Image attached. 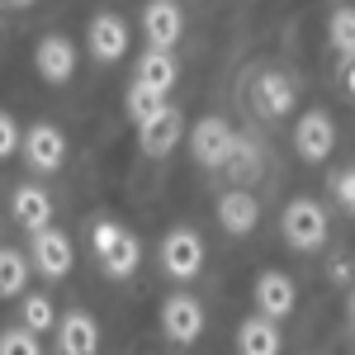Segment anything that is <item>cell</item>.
<instances>
[{
  "label": "cell",
  "mask_w": 355,
  "mask_h": 355,
  "mask_svg": "<svg viewBox=\"0 0 355 355\" xmlns=\"http://www.w3.org/2000/svg\"><path fill=\"white\" fill-rule=\"evenodd\" d=\"M331 279L346 284V279H351V261H336V266H331Z\"/></svg>",
  "instance_id": "28"
},
{
  "label": "cell",
  "mask_w": 355,
  "mask_h": 355,
  "mask_svg": "<svg viewBox=\"0 0 355 355\" xmlns=\"http://www.w3.org/2000/svg\"><path fill=\"white\" fill-rule=\"evenodd\" d=\"M331 147H336V123H331V114L308 110L299 123H294V152H299L303 162H322Z\"/></svg>",
  "instance_id": "10"
},
{
  "label": "cell",
  "mask_w": 355,
  "mask_h": 355,
  "mask_svg": "<svg viewBox=\"0 0 355 355\" xmlns=\"http://www.w3.org/2000/svg\"><path fill=\"white\" fill-rule=\"evenodd\" d=\"M33 67H38V76L48 85L71 81V71H76V43L67 33H43L38 48H33Z\"/></svg>",
  "instance_id": "6"
},
{
  "label": "cell",
  "mask_w": 355,
  "mask_h": 355,
  "mask_svg": "<svg viewBox=\"0 0 355 355\" xmlns=\"http://www.w3.org/2000/svg\"><path fill=\"white\" fill-rule=\"evenodd\" d=\"M24 162L33 166V171H43V175H53L57 166L67 162V137H62V128L33 123V128L24 133Z\"/></svg>",
  "instance_id": "12"
},
{
  "label": "cell",
  "mask_w": 355,
  "mask_h": 355,
  "mask_svg": "<svg viewBox=\"0 0 355 355\" xmlns=\"http://www.w3.org/2000/svg\"><path fill=\"white\" fill-rule=\"evenodd\" d=\"M341 76H346V90L355 95V62H346V67H341Z\"/></svg>",
  "instance_id": "29"
},
{
  "label": "cell",
  "mask_w": 355,
  "mask_h": 355,
  "mask_svg": "<svg viewBox=\"0 0 355 355\" xmlns=\"http://www.w3.org/2000/svg\"><path fill=\"white\" fill-rule=\"evenodd\" d=\"M180 33H185V15H180L175 0H147V5H142V38H147L152 48L171 53V48L180 43Z\"/></svg>",
  "instance_id": "5"
},
{
  "label": "cell",
  "mask_w": 355,
  "mask_h": 355,
  "mask_svg": "<svg viewBox=\"0 0 355 355\" xmlns=\"http://www.w3.org/2000/svg\"><path fill=\"white\" fill-rule=\"evenodd\" d=\"M24 279H28L24 251L5 246V251H0V294H5V299H19V294H24Z\"/></svg>",
  "instance_id": "21"
},
{
  "label": "cell",
  "mask_w": 355,
  "mask_h": 355,
  "mask_svg": "<svg viewBox=\"0 0 355 355\" xmlns=\"http://www.w3.org/2000/svg\"><path fill=\"white\" fill-rule=\"evenodd\" d=\"M71 261H76V251H71V237L67 232H57V227L33 232V270L43 275V279H67L71 275Z\"/></svg>",
  "instance_id": "9"
},
{
  "label": "cell",
  "mask_w": 355,
  "mask_h": 355,
  "mask_svg": "<svg viewBox=\"0 0 355 355\" xmlns=\"http://www.w3.org/2000/svg\"><path fill=\"white\" fill-rule=\"evenodd\" d=\"M10 214H15V223L19 227H28V232H43L48 223H53V194L43 190V185H19V190L10 194Z\"/></svg>",
  "instance_id": "15"
},
{
  "label": "cell",
  "mask_w": 355,
  "mask_h": 355,
  "mask_svg": "<svg viewBox=\"0 0 355 355\" xmlns=\"http://www.w3.org/2000/svg\"><path fill=\"white\" fill-rule=\"evenodd\" d=\"M327 33H331V53L341 57V67L355 62V10H336Z\"/></svg>",
  "instance_id": "23"
},
{
  "label": "cell",
  "mask_w": 355,
  "mask_h": 355,
  "mask_svg": "<svg viewBox=\"0 0 355 355\" xmlns=\"http://www.w3.org/2000/svg\"><path fill=\"white\" fill-rule=\"evenodd\" d=\"M15 152H24V137H19L15 114H5V119H0V157H15Z\"/></svg>",
  "instance_id": "27"
},
{
  "label": "cell",
  "mask_w": 355,
  "mask_h": 355,
  "mask_svg": "<svg viewBox=\"0 0 355 355\" xmlns=\"http://www.w3.org/2000/svg\"><path fill=\"white\" fill-rule=\"evenodd\" d=\"M162 331L175 346L199 341V331H204V303L190 299V294H171V299L162 303Z\"/></svg>",
  "instance_id": "7"
},
{
  "label": "cell",
  "mask_w": 355,
  "mask_h": 355,
  "mask_svg": "<svg viewBox=\"0 0 355 355\" xmlns=\"http://www.w3.org/2000/svg\"><path fill=\"white\" fill-rule=\"evenodd\" d=\"M162 270L171 279H194L204 270V237L194 227H171L162 237Z\"/></svg>",
  "instance_id": "4"
},
{
  "label": "cell",
  "mask_w": 355,
  "mask_h": 355,
  "mask_svg": "<svg viewBox=\"0 0 355 355\" xmlns=\"http://www.w3.org/2000/svg\"><path fill=\"white\" fill-rule=\"evenodd\" d=\"M166 105H171V100H166L162 90H152V85H142V81L128 85V114H133V123H147V119H157Z\"/></svg>",
  "instance_id": "22"
},
{
  "label": "cell",
  "mask_w": 355,
  "mask_h": 355,
  "mask_svg": "<svg viewBox=\"0 0 355 355\" xmlns=\"http://www.w3.org/2000/svg\"><path fill=\"white\" fill-rule=\"evenodd\" d=\"M19 313H24V327L28 331H53L62 318L53 313V299L48 294H28L24 303H19Z\"/></svg>",
  "instance_id": "24"
},
{
  "label": "cell",
  "mask_w": 355,
  "mask_h": 355,
  "mask_svg": "<svg viewBox=\"0 0 355 355\" xmlns=\"http://www.w3.org/2000/svg\"><path fill=\"white\" fill-rule=\"evenodd\" d=\"M279 322L266 313H251L242 327H237V355H279Z\"/></svg>",
  "instance_id": "18"
},
{
  "label": "cell",
  "mask_w": 355,
  "mask_h": 355,
  "mask_svg": "<svg viewBox=\"0 0 355 355\" xmlns=\"http://www.w3.org/2000/svg\"><path fill=\"white\" fill-rule=\"evenodd\" d=\"M331 199H336V204L355 218V166H346V171L331 180Z\"/></svg>",
  "instance_id": "26"
},
{
  "label": "cell",
  "mask_w": 355,
  "mask_h": 355,
  "mask_svg": "<svg viewBox=\"0 0 355 355\" xmlns=\"http://www.w3.org/2000/svg\"><path fill=\"white\" fill-rule=\"evenodd\" d=\"M261 166H266L261 147H256L251 137L237 133V147H232V157H227V166H223V171H227L232 180H256V175H261Z\"/></svg>",
  "instance_id": "20"
},
{
  "label": "cell",
  "mask_w": 355,
  "mask_h": 355,
  "mask_svg": "<svg viewBox=\"0 0 355 355\" xmlns=\"http://www.w3.org/2000/svg\"><path fill=\"white\" fill-rule=\"evenodd\" d=\"M0 355H43V346H38V331H28V327H5V331H0Z\"/></svg>",
  "instance_id": "25"
},
{
  "label": "cell",
  "mask_w": 355,
  "mask_h": 355,
  "mask_svg": "<svg viewBox=\"0 0 355 355\" xmlns=\"http://www.w3.org/2000/svg\"><path fill=\"white\" fill-rule=\"evenodd\" d=\"M90 246H95V261H100V270L110 279H128L137 270V261H142L137 237L128 227H119V223H95L90 227Z\"/></svg>",
  "instance_id": "1"
},
{
  "label": "cell",
  "mask_w": 355,
  "mask_h": 355,
  "mask_svg": "<svg viewBox=\"0 0 355 355\" xmlns=\"http://www.w3.org/2000/svg\"><path fill=\"white\" fill-rule=\"evenodd\" d=\"M232 147H237V133H232V123H227V119H218V114L199 119V123L190 128V152H194V162L209 166V171L227 166Z\"/></svg>",
  "instance_id": "3"
},
{
  "label": "cell",
  "mask_w": 355,
  "mask_h": 355,
  "mask_svg": "<svg viewBox=\"0 0 355 355\" xmlns=\"http://www.w3.org/2000/svg\"><path fill=\"white\" fill-rule=\"evenodd\" d=\"M175 76H180V67H175V57L162 53V48H147V53H142V62H137V81L152 85V90H162V95H171Z\"/></svg>",
  "instance_id": "19"
},
{
  "label": "cell",
  "mask_w": 355,
  "mask_h": 355,
  "mask_svg": "<svg viewBox=\"0 0 355 355\" xmlns=\"http://www.w3.org/2000/svg\"><path fill=\"white\" fill-rule=\"evenodd\" d=\"M100 351V327L90 313H67L57 322V355H95Z\"/></svg>",
  "instance_id": "16"
},
{
  "label": "cell",
  "mask_w": 355,
  "mask_h": 355,
  "mask_svg": "<svg viewBox=\"0 0 355 355\" xmlns=\"http://www.w3.org/2000/svg\"><path fill=\"white\" fill-rule=\"evenodd\" d=\"M346 318H351V327H355V284H351V294H346Z\"/></svg>",
  "instance_id": "30"
},
{
  "label": "cell",
  "mask_w": 355,
  "mask_h": 355,
  "mask_svg": "<svg viewBox=\"0 0 355 355\" xmlns=\"http://www.w3.org/2000/svg\"><path fill=\"white\" fill-rule=\"evenodd\" d=\"M261 218V204H256V194L251 190H227L218 194V227H227L232 237H246L251 227Z\"/></svg>",
  "instance_id": "17"
},
{
  "label": "cell",
  "mask_w": 355,
  "mask_h": 355,
  "mask_svg": "<svg viewBox=\"0 0 355 355\" xmlns=\"http://www.w3.org/2000/svg\"><path fill=\"white\" fill-rule=\"evenodd\" d=\"M251 299H256V313H266V318H289L294 313V303H299V289H294V279L279 270H266L256 275V284H251Z\"/></svg>",
  "instance_id": "11"
},
{
  "label": "cell",
  "mask_w": 355,
  "mask_h": 355,
  "mask_svg": "<svg viewBox=\"0 0 355 355\" xmlns=\"http://www.w3.org/2000/svg\"><path fill=\"white\" fill-rule=\"evenodd\" d=\"M279 227H284V242L294 251H318L327 242V209L318 199H294V204H284Z\"/></svg>",
  "instance_id": "2"
},
{
  "label": "cell",
  "mask_w": 355,
  "mask_h": 355,
  "mask_svg": "<svg viewBox=\"0 0 355 355\" xmlns=\"http://www.w3.org/2000/svg\"><path fill=\"white\" fill-rule=\"evenodd\" d=\"M85 38H90V57L95 62H119V57L128 53V24L114 10H100L90 19V28H85Z\"/></svg>",
  "instance_id": "13"
},
{
  "label": "cell",
  "mask_w": 355,
  "mask_h": 355,
  "mask_svg": "<svg viewBox=\"0 0 355 355\" xmlns=\"http://www.w3.org/2000/svg\"><path fill=\"white\" fill-rule=\"evenodd\" d=\"M5 5H15V10H24V5H33V0H5Z\"/></svg>",
  "instance_id": "31"
},
{
  "label": "cell",
  "mask_w": 355,
  "mask_h": 355,
  "mask_svg": "<svg viewBox=\"0 0 355 355\" xmlns=\"http://www.w3.org/2000/svg\"><path fill=\"white\" fill-rule=\"evenodd\" d=\"M294 95H299V85L289 81L284 71H261L251 81V110L261 114V119H284V114L294 110Z\"/></svg>",
  "instance_id": "8"
},
{
  "label": "cell",
  "mask_w": 355,
  "mask_h": 355,
  "mask_svg": "<svg viewBox=\"0 0 355 355\" xmlns=\"http://www.w3.org/2000/svg\"><path fill=\"white\" fill-rule=\"evenodd\" d=\"M180 128H185V114L175 110V105H166L157 119L137 123V147H142L147 157H166V152L180 142Z\"/></svg>",
  "instance_id": "14"
}]
</instances>
